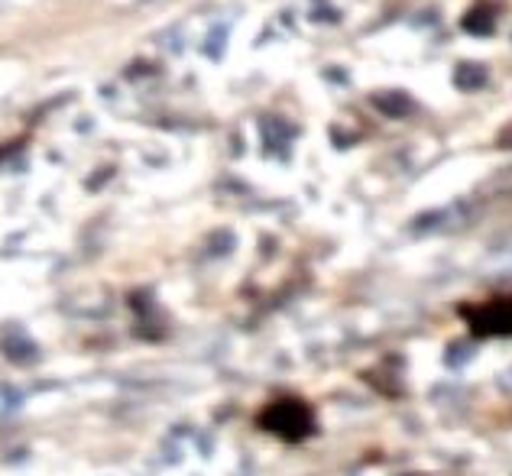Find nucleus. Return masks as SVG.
I'll return each instance as SVG.
<instances>
[{
    "label": "nucleus",
    "mask_w": 512,
    "mask_h": 476,
    "mask_svg": "<svg viewBox=\"0 0 512 476\" xmlns=\"http://www.w3.org/2000/svg\"><path fill=\"white\" fill-rule=\"evenodd\" d=\"M467 324L470 331L480 337H496V334H512V295L490 298L477 308H467Z\"/></svg>",
    "instance_id": "obj_2"
},
{
    "label": "nucleus",
    "mask_w": 512,
    "mask_h": 476,
    "mask_svg": "<svg viewBox=\"0 0 512 476\" xmlns=\"http://www.w3.org/2000/svg\"><path fill=\"white\" fill-rule=\"evenodd\" d=\"M263 428L276 431L279 438H289V441H299L312 431V412L299 402V399H279L273 402L263 412Z\"/></svg>",
    "instance_id": "obj_1"
}]
</instances>
